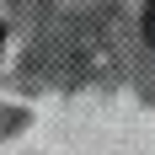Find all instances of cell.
<instances>
[{
  "label": "cell",
  "mask_w": 155,
  "mask_h": 155,
  "mask_svg": "<svg viewBox=\"0 0 155 155\" xmlns=\"http://www.w3.org/2000/svg\"><path fill=\"white\" fill-rule=\"evenodd\" d=\"M144 38H150V48H155V0L144 5Z\"/></svg>",
  "instance_id": "obj_1"
},
{
  "label": "cell",
  "mask_w": 155,
  "mask_h": 155,
  "mask_svg": "<svg viewBox=\"0 0 155 155\" xmlns=\"http://www.w3.org/2000/svg\"><path fill=\"white\" fill-rule=\"evenodd\" d=\"M0 43H5V27H0Z\"/></svg>",
  "instance_id": "obj_2"
}]
</instances>
